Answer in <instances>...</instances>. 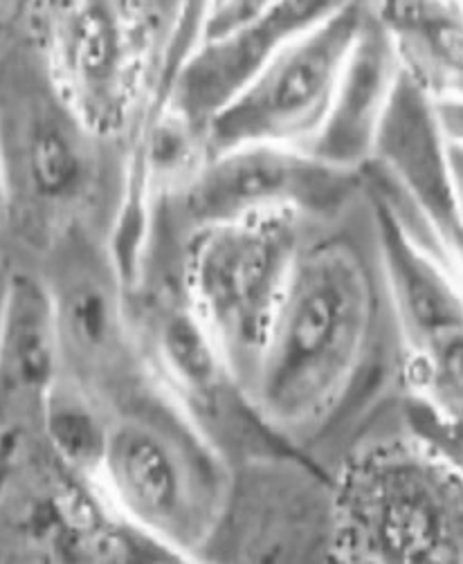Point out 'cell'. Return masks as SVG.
<instances>
[{"label":"cell","mask_w":463,"mask_h":564,"mask_svg":"<svg viewBox=\"0 0 463 564\" xmlns=\"http://www.w3.org/2000/svg\"><path fill=\"white\" fill-rule=\"evenodd\" d=\"M160 3L166 8V12L171 14L173 23H176V14H179V8H181V0H160Z\"/></svg>","instance_id":"20"},{"label":"cell","mask_w":463,"mask_h":564,"mask_svg":"<svg viewBox=\"0 0 463 564\" xmlns=\"http://www.w3.org/2000/svg\"><path fill=\"white\" fill-rule=\"evenodd\" d=\"M309 223L270 212L207 225L183 241L185 291L246 401Z\"/></svg>","instance_id":"6"},{"label":"cell","mask_w":463,"mask_h":564,"mask_svg":"<svg viewBox=\"0 0 463 564\" xmlns=\"http://www.w3.org/2000/svg\"><path fill=\"white\" fill-rule=\"evenodd\" d=\"M36 270L52 297L60 371L104 410L151 382L129 308V293L110 243L84 241L45 259Z\"/></svg>","instance_id":"8"},{"label":"cell","mask_w":463,"mask_h":564,"mask_svg":"<svg viewBox=\"0 0 463 564\" xmlns=\"http://www.w3.org/2000/svg\"><path fill=\"white\" fill-rule=\"evenodd\" d=\"M365 194V192H363ZM385 279L396 317L402 360H428L463 347L459 276L405 235L389 212L365 194Z\"/></svg>","instance_id":"12"},{"label":"cell","mask_w":463,"mask_h":564,"mask_svg":"<svg viewBox=\"0 0 463 564\" xmlns=\"http://www.w3.org/2000/svg\"><path fill=\"white\" fill-rule=\"evenodd\" d=\"M365 164L408 196L461 257V101H434L400 73Z\"/></svg>","instance_id":"10"},{"label":"cell","mask_w":463,"mask_h":564,"mask_svg":"<svg viewBox=\"0 0 463 564\" xmlns=\"http://www.w3.org/2000/svg\"><path fill=\"white\" fill-rule=\"evenodd\" d=\"M41 423L54 457L75 475L97 484L108 434L104 405L60 371L45 391Z\"/></svg>","instance_id":"16"},{"label":"cell","mask_w":463,"mask_h":564,"mask_svg":"<svg viewBox=\"0 0 463 564\" xmlns=\"http://www.w3.org/2000/svg\"><path fill=\"white\" fill-rule=\"evenodd\" d=\"M0 160L12 263L39 268L75 243H118L131 205V147L75 116L25 34L0 54Z\"/></svg>","instance_id":"2"},{"label":"cell","mask_w":463,"mask_h":564,"mask_svg":"<svg viewBox=\"0 0 463 564\" xmlns=\"http://www.w3.org/2000/svg\"><path fill=\"white\" fill-rule=\"evenodd\" d=\"M97 486L176 557H205L232 490L225 455L151 380L108 414Z\"/></svg>","instance_id":"4"},{"label":"cell","mask_w":463,"mask_h":564,"mask_svg":"<svg viewBox=\"0 0 463 564\" xmlns=\"http://www.w3.org/2000/svg\"><path fill=\"white\" fill-rule=\"evenodd\" d=\"M358 0H272L259 14L218 39L201 41L173 75L162 104L203 135L205 124L288 43Z\"/></svg>","instance_id":"11"},{"label":"cell","mask_w":463,"mask_h":564,"mask_svg":"<svg viewBox=\"0 0 463 564\" xmlns=\"http://www.w3.org/2000/svg\"><path fill=\"white\" fill-rule=\"evenodd\" d=\"M6 218H8V196H6L3 160H0V254H3V241H6Z\"/></svg>","instance_id":"19"},{"label":"cell","mask_w":463,"mask_h":564,"mask_svg":"<svg viewBox=\"0 0 463 564\" xmlns=\"http://www.w3.org/2000/svg\"><path fill=\"white\" fill-rule=\"evenodd\" d=\"M365 0L281 47L203 129L205 155L274 144L306 151L358 36Z\"/></svg>","instance_id":"9"},{"label":"cell","mask_w":463,"mask_h":564,"mask_svg":"<svg viewBox=\"0 0 463 564\" xmlns=\"http://www.w3.org/2000/svg\"><path fill=\"white\" fill-rule=\"evenodd\" d=\"M396 317L365 194L329 220H311L286 279L248 391L261 425L288 447H311L346 405L400 360Z\"/></svg>","instance_id":"1"},{"label":"cell","mask_w":463,"mask_h":564,"mask_svg":"<svg viewBox=\"0 0 463 564\" xmlns=\"http://www.w3.org/2000/svg\"><path fill=\"white\" fill-rule=\"evenodd\" d=\"M32 3L34 0H0V54L23 36Z\"/></svg>","instance_id":"18"},{"label":"cell","mask_w":463,"mask_h":564,"mask_svg":"<svg viewBox=\"0 0 463 564\" xmlns=\"http://www.w3.org/2000/svg\"><path fill=\"white\" fill-rule=\"evenodd\" d=\"M459 466L419 434L356 447L333 488L331 555L389 564L461 562Z\"/></svg>","instance_id":"5"},{"label":"cell","mask_w":463,"mask_h":564,"mask_svg":"<svg viewBox=\"0 0 463 564\" xmlns=\"http://www.w3.org/2000/svg\"><path fill=\"white\" fill-rule=\"evenodd\" d=\"M398 75L396 54L365 0L358 36L346 56L326 118L306 151L329 164L360 172L372 155Z\"/></svg>","instance_id":"13"},{"label":"cell","mask_w":463,"mask_h":564,"mask_svg":"<svg viewBox=\"0 0 463 564\" xmlns=\"http://www.w3.org/2000/svg\"><path fill=\"white\" fill-rule=\"evenodd\" d=\"M23 34L75 116L133 153L166 86L173 19L160 0H34Z\"/></svg>","instance_id":"3"},{"label":"cell","mask_w":463,"mask_h":564,"mask_svg":"<svg viewBox=\"0 0 463 564\" xmlns=\"http://www.w3.org/2000/svg\"><path fill=\"white\" fill-rule=\"evenodd\" d=\"M400 73L434 101H461L463 0H367Z\"/></svg>","instance_id":"14"},{"label":"cell","mask_w":463,"mask_h":564,"mask_svg":"<svg viewBox=\"0 0 463 564\" xmlns=\"http://www.w3.org/2000/svg\"><path fill=\"white\" fill-rule=\"evenodd\" d=\"M360 196L363 178L354 169L329 164L302 149L248 144L209 153L181 181L149 192L144 228L185 241L207 225L270 212L329 220Z\"/></svg>","instance_id":"7"},{"label":"cell","mask_w":463,"mask_h":564,"mask_svg":"<svg viewBox=\"0 0 463 564\" xmlns=\"http://www.w3.org/2000/svg\"><path fill=\"white\" fill-rule=\"evenodd\" d=\"M270 3L272 0H214L203 21L198 43L218 39L232 30H237Z\"/></svg>","instance_id":"17"},{"label":"cell","mask_w":463,"mask_h":564,"mask_svg":"<svg viewBox=\"0 0 463 564\" xmlns=\"http://www.w3.org/2000/svg\"><path fill=\"white\" fill-rule=\"evenodd\" d=\"M56 373L60 345L50 291L36 270L10 261L8 304L0 333V393L43 403Z\"/></svg>","instance_id":"15"}]
</instances>
